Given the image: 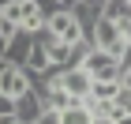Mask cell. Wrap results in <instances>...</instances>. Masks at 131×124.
<instances>
[{
	"label": "cell",
	"mask_w": 131,
	"mask_h": 124,
	"mask_svg": "<svg viewBox=\"0 0 131 124\" xmlns=\"http://www.w3.org/2000/svg\"><path fill=\"white\" fill-rule=\"evenodd\" d=\"M41 113H45V102H41V94L34 90H23L15 102H11V120L15 124H41Z\"/></svg>",
	"instance_id": "277c9868"
},
{
	"label": "cell",
	"mask_w": 131,
	"mask_h": 124,
	"mask_svg": "<svg viewBox=\"0 0 131 124\" xmlns=\"http://www.w3.org/2000/svg\"><path fill=\"white\" fill-rule=\"evenodd\" d=\"M4 64H8V60H4V56H0V68H4Z\"/></svg>",
	"instance_id": "e0dca14e"
},
{
	"label": "cell",
	"mask_w": 131,
	"mask_h": 124,
	"mask_svg": "<svg viewBox=\"0 0 131 124\" xmlns=\"http://www.w3.org/2000/svg\"><path fill=\"white\" fill-rule=\"evenodd\" d=\"M56 83H60V87L71 94V98H86V94H90V83H94V75H90V72H82V68H64Z\"/></svg>",
	"instance_id": "52a82bcc"
},
{
	"label": "cell",
	"mask_w": 131,
	"mask_h": 124,
	"mask_svg": "<svg viewBox=\"0 0 131 124\" xmlns=\"http://www.w3.org/2000/svg\"><path fill=\"white\" fill-rule=\"evenodd\" d=\"M116 79H120V90L131 94V68H120V75H116Z\"/></svg>",
	"instance_id": "4fadbf2b"
},
{
	"label": "cell",
	"mask_w": 131,
	"mask_h": 124,
	"mask_svg": "<svg viewBox=\"0 0 131 124\" xmlns=\"http://www.w3.org/2000/svg\"><path fill=\"white\" fill-rule=\"evenodd\" d=\"M120 34H124V41H131V15L120 23Z\"/></svg>",
	"instance_id": "9a60e30c"
},
{
	"label": "cell",
	"mask_w": 131,
	"mask_h": 124,
	"mask_svg": "<svg viewBox=\"0 0 131 124\" xmlns=\"http://www.w3.org/2000/svg\"><path fill=\"white\" fill-rule=\"evenodd\" d=\"M45 26H49V30L56 34L60 41H71V45H75L79 38H86V26H82V19L71 11V4L52 8V11H49V19H45Z\"/></svg>",
	"instance_id": "6da1fadb"
},
{
	"label": "cell",
	"mask_w": 131,
	"mask_h": 124,
	"mask_svg": "<svg viewBox=\"0 0 131 124\" xmlns=\"http://www.w3.org/2000/svg\"><path fill=\"white\" fill-rule=\"evenodd\" d=\"M101 15H105V19H116V23H124V19L131 15V0H105Z\"/></svg>",
	"instance_id": "8fae6325"
},
{
	"label": "cell",
	"mask_w": 131,
	"mask_h": 124,
	"mask_svg": "<svg viewBox=\"0 0 131 124\" xmlns=\"http://www.w3.org/2000/svg\"><path fill=\"white\" fill-rule=\"evenodd\" d=\"M86 34H90V41L97 45V49H109L112 56L124 53V34H120V23H116V19H105V15H101V19L90 23Z\"/></svg>",
	"instance_id": "3957f363"
},
{
	"label": "cell",
	"mask_w": 131,
	"mask_h": 124,
	"mask_svg": "<svg viewBox=\"0 0 131 124\" xmlns=\"http://www.w3.org/2000/svg\"><path fill=\"white\" fill-rule=\"evenodd\" d=\"M86 98H94V102H112V98H120V79H94Z\"/></svg>",
	"instance_id": "30bf717a"
},
{
	"label": "cell",
	"mask_w": 131,
	"mask_h": 124,
	"mask_svg": "<svg viewBox=\"0 0 131 124\" xmlns=\"http://www.w3.org/2000/svg\"><path fill=\"white\" fill-rule=\"evenodd\" d=\"M49 19V11H45V0H19V26L23 30H41Z\"/></svg>",
	"instance_id": "8992f818"
},
{
	"label": "cell",
	"mask_w": 131,
	"mask_h": 124,
	"mask_svg": "<svg viewBox=\"0 0 131 124\" xmlns=\"http://www.w3.org/2000/svg\"><path fill=\"white\" fill-rule=\"evenodd\" d=\"M0 120L15 124V120H11V98H8V94H0Z\"/></svg>",
	"instance_id": "7c38bea8"
},
{
	"label": "cell",
	"mask_w": 131,
	"mask_h": 124,
	"mask_svg": "<svg viewBox=\"0 0 131 124\" xmlns=\"http://www.w3.org/2000/svg\"><path fill=\"white\" fill-rule=\"evenodd\" d=\"M75 68L90 72L94 79H116V75H120V56H112L109 49H97V45H90V49L82 53V60L75 64Z\"/></svg>",
	"instance_id": "7a4b0ae2"
},
{
	"label": "cell",
	"mask_w": 131,
	"mask_h": 124,
	"mask_svg": "<svg viewBox=\"0 0 131 124\" xmlns=\"http://www.w3.org/2000/svg\"><path fill=\"white\" fill-rule=\"evenodd\" d=\"M8 53V34H0V56Z\"/></svg>",
	"instance_id": "2e32d148"
},
{
	"label": "cell",
	"mask_w": 131,
	"mask_h": 124,
	"mask_svg": "<svg viewBox=\"0 0 131 124\" xmlns=\"http://www.w3.org/2000/svg\"><path fill=\"white\" fill-rule=\"evenodd\" d=\"M23 68L30 75H41L45 68H49V41H41L38 34H34V45L26 49V60H23Z\"/></svg>",
	"instance_id": "ba28073f"
},
{
	"label": "cell",
	"mask_w": 131,
	"mask_h": 124,
	"mask_svg": "<svg viewBox=\"0 0 131 124\" xmlns=\"http://www.w3.org/2000/svg\"><path fill=\"white\" fill-rule=\"evenodd\" d=\"M30 45H34V34L19 26V30L8 38V53H4V60H8V64H23V60H26V49H30Z\"/></svg>",
	"instance_id": "9c48e42d"
},
{
	"label": "cell",
	"mask_w": 131,
	"mask_h": 124,
	"mask_svg": "<svg viewBox=\"0 0 131 124\" xmlns=\"http://www.w3.org/2000/svg\"><path fill=\"white\" fill-rule=\"evenodd\" d=\"M120 68H131V41H124V53H120Z\"/></svg>",
	"instance_id": "5bb4252c"
},
{
	"label": "cell",
	"mask_w": 131,
	"mask_h": 124,
	"mask_svg": "<svg viewBox=\"0 0 131 124\" xmlns=\"http://www.w3.org/2000/svg\"><path fill=\"white\" fill-rule=\"evenodd\" d=\"M23 90H30V72L23 64H4L0 68V94H8L11 102H15Z\"/></svg>",
	"instance_id": "5b68a950"
}]
</instances>
